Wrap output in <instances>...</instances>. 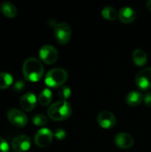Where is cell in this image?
Wrapping results in <instances>:
<instances>
[{"instance_id": "6da1fadb", "label": "cell", "mask_w": 151, "mask_h": 152, "mask_svg": "<svg viewBox=\"0 0 151 152\" xmlns=\"http://www.w3.org/2000/svg\"><path fill=\"white\" fill-rule=\"evenodd\" d=\"M24 77L30 82L39 81L44 75V67L41 61L36 58H28L22 66Z\"/></svg>"}, {"instance_id": "7a4b0ae2", "label": "cell", "mask_w": 151, "mask_h": 152, "mask_svg": "<svg viewBox=\"0 0 151 152\" xmlns=\"http://www.w3.org/2000/svg\"><path fill=\"white\" fill-rule=\"evenodd\" d=\"M47 114L49 118L54 121H62L71 116L72 107L70 103L66 101H58L49 107Z\"/></svg>"}, {"instance_id": "3957f363", "label": "cell", "mask_w": 151, "mask_h": 152, "mask_svg": "<svg viewBox=\"0 0 151 152\" xmlns=\"http://www.w3.org/2000/svg\"><path fill=\"white\" fill-rule=\"evenodd\" d=\"M68 79V72L61 68H54L50 69L44 77V82L49 87H61Z\"/></svg>"}, {"instance_id": "277c9868", "label": "cell", "mask_w": 151, "mask_h": 152, "mask_svg": "<svg viewBox=\"0 0 151 152\" xmlns=\"http://www.w3.org/2000/svg\"><path fill=\"white\" fill-rule=\"evenodd\" d=\"M71 28L67 22L56 23L54 27V37L60 45H66L71 37Z\"/></svg>"}, {"instance_id": "5b68a950", "label": "cell", "mask_w": 151, "mask_h": 152, "mask_svg": "<svg viewBox=\"0 0 151 152\" xmlns=\"http://www.w3.org/2000/svg\"><path fill=\"white\" fill-rule=\"evenodd\" d=\"M39 56H40V59L45 64L50 65L57 61L59 53L54 46L51 45H44L39 50Z\"/></svg>"}, {"instance_id": "8992f818", "label": "cell", "mask_w": 151, "mask_h": 152, "mask_svg": "<svg viewBox=\"0 0 151 152\" xmlns=\"http://www.w3.org/2000/svg\"><path fill=\"white\" fill-rule=\"evenodd\" d=\"M135 84L142 91H148L151 88V68L141 70L135 77Z\"/></svg>"}, {"instance_id": "52a82bcc", "label": "cell", "mask_w": 151, "mask_h": 152, "mask_svg": "<svg viewBox=\"0 0 151 152\" xmlns=\"http://www.w3.org/2000/svg\"><path fill=\"white\" fill-rule=\"evenodd\" d=\"M53 136H54V134H53V132L50 129L41 128L35 134L34 142L36 146H38L40 148H44L51 144V142H53Z\"/></svg>"}, {"instance_id": "ba28073f", "label": "cell", "mask_w": 151, "mask_h": 152, "mask_svg": "<svg viewBox=\"0 0 151 152\" xmlns=\"http://www.w3.org/2000/svg\"><path fill=\"white\" fill-rule=\"evenodd\" d=\"M7 118L12 125L17 127H23L28 124V117L18 109H11L7 112Z\"/></svg>"}, {"instance_id": "9c48e42d", "label": "cell", "mask_w": 151, "mask_h": 152, "mask_svg": "<svg viewBox=\"0 0 151 152\" xmlns=\"http://www.w3.org/2000/svg\"><path fill=\"white\" fill-rule=\"evenodd\" d=\"M97 122L104 129H110L112 128L117 122L115 115L108 110H103L100 112L97 116Z\"/></svg>"}, {"instance_id": "30bf717a", "label": "cell", "mask_w": 151, "mask_h": 152, "mask_svg": "<svg viewBox=\"0 0 151 152\" xmlns=\"http://www.w3.org/2000/svg\"><path fill=\"white\" fill-rule=\"evenodd\" d=\"M31 146V140L26 134H20L12 141V147L16 152L27 151Z\"/></svg>"}, {"instance_id": "8fae6325", "label": "cell", "mask_w": 151, "mask_h": 152, "mask_svg": "<svg viewBox=\"0 0 151 152\" xmlns=\"http://www.w3.org/2000/svg\"><path fill=\"white\" fill-rule=\"evenodd\" d=\"M36 95L31 93H26L25 94L22 95V97L20 100V106L21 107V109L25 111H31L32 110L35 109L36 105Z\"/></svg>"}, {"instance_id": "7c38bea8", "label": "cell", "mask_w": 151, "mask_h": 152, "mask_svg": "<svg viewBox=\"0 0 151 152\" xmlns=\"http://www.w3.org/2000/svg\"><path fill=\"white\" fill-rule=\"evenodd\" d=\"M115 144L123 150H126L131 148L133 145V138L132 137L131 134H127V133H119L116 135L115 139H114Z\"/></svg>"}, {"instance_id": "4fadbf2b", "label": "cell", "mask_w": 151, "mask_h": 152, "mask_svg": "<svg viewBox=\"0 0 151 152\" xmlns=\"http://www.w3.org/2000/svg\"><path fill=\"white\" fill-rule=\"evenodd\" d=\"M118 18L123 23H131L136 19V12L130 6H124L118 12Z\"/></svg>"}, {"instance_id": "5bb4252c", "label": "cell", "mask_w": 151, "mask_h": 152, "mask_svg": "<svg viewBox=\"0 0 151 152\" xmlns=\"http://www.w3.org/2000/svg\"><path fill=\"white\" fill-rule=\"evenodd\" d=\"M125 101L128 105L132 107H136L142 102L143 95L140 91H132L126 95Z\"/></svg>"}, {"instance_id": "9a60e30c", "label": "cell", "mask_w": 151, "mask_h": 152, "mask_svg": "<svg viewBox=\"0 0 151 152\" xmlns=\"http://www.w3.org/2000/svg\"><path fill=\"white\" fill-rule=\"evenodd\" d=\"M133 61L138 67H142L148 62V56L142 49H135L133 53Z\"/></svg>"}, {"instance_id": "2e32d148", "label": "cell", "mask_w": 151, "mask_h": 152, "mask_svg": "<svg viewBox=\"0 0 151 152\" xmlns=\"http://www.w3.org/2000/svg\"><path fill=\"white\" fill-rule=\"evenodd\" d=\"M0 9H1V12L2 13L8 17V18H13L17 15V8L15 7V5L11 3V2H3L1 4V6H0Z\"/></svg>"}, {"instance_id": "e0dca14e", "label": "cell", "mask_w": 151, "mask_h": 152, "mask_svg": "<svg viewBox=\"0 0 151 152\" xmlns=\"http://www.w3.org/2000/svg\"><path fill=\"white\" fill-rule=\"evenodd\" d=\"M52 99H53L52 91L50 89H48V88H44L40 93V94L38 95L37 102L41 106H47L52 102Z\"/></svg>"}, {"instance_id": "ac0fdd59", "label": "cell", "mask_w": 151, "mask_h": 152, "mask_svg": "<svg viewBox=\"0 0 151 152\" xmlns=\"http://www.w3.org/2000/svg\"><path fill=\"white\" fill-rule=\"evenodd\" d=\"M13 77L8 72H1L0 73V89H5L11 86L12 84Z\"/></svg>"}, {"instance_id": "d6986e66", "label": "cell", "mask_w": 151, "mask_h": 152, "mask_svg": "<svg viewBox=\"0 0 151 152\" xmlns=\"http://www.w3.org/2000/svg\"><path fill=\"white\" fill-rule=\"evenodd\" d=\"M101 15L104 19L109 20H114L117 16L118 13L117 12L116 9L112 6H105L101 10Z\"/></svg>"}, {"instance_id": "ffe728a7", "label": "cell", "mask_w": 151, "mask_h": 152, "mask_svg": "<svg viewBox=\"0 0 151 152\" xmlns=\"http://www.w3.org/2000/svg\"><path fill=\"white\" fill-rule=\"evenodd\" d=\"M71 96V89L68 86H62L59 89V97L61 98V101H66L69 99Z\"/></svg>"}, {"instance_id": "44dd1931", "label": "cell", "mask_w": 151, "mask_h": 152, "mask_svg": "<svg viewBox=\"0 0 151 152\" xmlns=\"http://www.w3.org/2000/svg\"><path fill=\"white\" fill-rule=\"evenodd\" d=\"M32 122L38 126H44L47 123V118L44 114H36L32 118Z\"/></svg>"}, {"instance_id": "7402d4cb", "label": "cell", "mask_w": 151, "mask_h": 152, "mask_svg": "<svg viewBox=\"0 0 151 152\" xmlns=\"http://www.w3.org/2000/svg\"><path fill=\"white\" fill-rule=\"evenodd\" d=\"M66 135H67V133L66 131L63 129V128H58L55 130L54 132V136L58 139V140H63L66 138Z\"/></svg>"}, {"instance_id": "603a6c76", "label": "cell", "mask_w": 151, "mask_h": 152, "mask_svg": "<svg viewBox=\"0 0 151 152\" xmlns=\"http://www.w3.org/2000/svg\"><path fill=\"white\" fill-rule=\"evenodd\" d=\"M24 86H25L24 81L20 79V80H17V81L13 84V86H12V90H13L14 92H20V91L24 88Z\"/></svg>"}, {"instance_id": "cb8c5ba5", "label": "cell", "mask_w": 151, "mask_h": 152, "mask_svg": "<svg viewBox=\"0 0 151 152\" xmlns=\"http://www.w3.org/2000/svg\"><path fill=\"white\" fill-rule=\"evenodd\" d=\"M0 152H9V144L2 137H0Z\"/></svg>"}, {"instance_id": "d4e9b609", "label": "cell", "mask_w": 151, "mask_h": 152, "mask_svg": "<svg viewBox=\"0 0 151 152\" xmlns=\"http://www.w3.org/2000/svg\"><path fill=\"white\" fill-rule=\"evenodd\" d=\"M143 102L145 103V105L149 108H151V93L150 92H147L144 94L143 95Z\"/></svg>"}, {"instance_id": "484cf974", "label": "cell", "mask_w": 151, "mask_h": 152, "mask_svg": "<svg viewBox=\"0 0 151 152\" xmlns=\"http://www.w3.org/2000/svg\"><path fill=\"white\" fill-rule=\"evenodd\" d=\"M146 6H147V9H148L149 11H150L151 12V0H149V1L147 2V4H146Z\"/></svg>"}]
</instances>
